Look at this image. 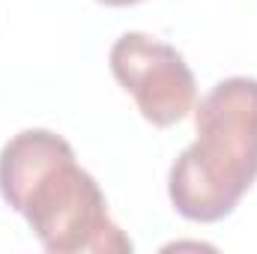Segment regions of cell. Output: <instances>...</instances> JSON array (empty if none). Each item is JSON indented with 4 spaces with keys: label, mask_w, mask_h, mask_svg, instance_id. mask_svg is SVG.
<instances>
[{
    "label": "cell",
    "mask_w": 257,
    "mask_h": 254,
    "mask_svg": "<svg viewBox=\"0 0 257 254\" xmlns=\"http://www.w3.org/2000/svg\"><path fill=\"white\" fill-rule=\"evenodd\" d=\"M0 194L51 254H128L99 183L51 129H24L0 150Z\"/></svg>",
    "instance_id": "cell-1"
},
{
    "label": "cell",
    "mask_w": 257,
    "mask_h": 254,
    "mask_svg": "<svg viewBox=\"0 0 257 254\" xmlns=\"http://www.w3.org/2000/svg\"><path fill=\"white\" fill-rule=\"evenodd\" d=\"M192 147L171 165L168 197L200 224L227 218L257 180V78L218 81L194 108Z\"/></svg>",
    "instance_id": "cell-2"
},
{
    "label": "cell",
    "mask_w": 257,
    "mask_h": 254,
    "mask_svg": "<svg viewBox=\"0 0 257 254\" xmlns=\"http://www.w3.org/2000/svg\"><path fill=\"white\" fill-rule=\"evenodd\" d=\"M108 63L147 123L168 129L194 111V72L174 45L132 30L111 45Z\"/></svg>",
    "instance_id": "cell-3"
},
{
    "label": "cell",
    "mask_w": 257,
    "mask_h": 254,
    "mask_svg": "<svg viewBox=\"0 0 257 254\" xmlns=\"http://www.w3.org/2000/svg\"><path fill=\"white\" fill-rule=\"evenodd\" d=\"M105 6H135V3H144V0H99Z\"/></svg>",
    "instance_id": "cell-4"
}]
</instances>
